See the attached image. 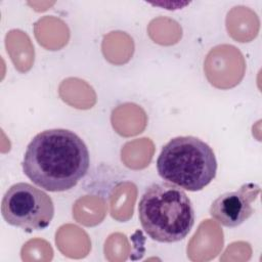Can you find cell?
Here are the masks:
<instances>
[{
  "mask_svg": "<svg viewBox=\"0 0 262 262\" xmlns=\"http://www.w3.org/2000/svg\"><path fill=\"white\" fill-rule=\"evenodd\" d=\"M21 166L24 174L40 188L66 191L87 174L90 156L85 142L73 131L49 129L31 140Z\"/></svg>",
  "mask_w": 262,
  "mask_h": 262,
  "instance_id": "6da1fadb",
  "label": "cell"
},
{
  "mask_svg": "<svg viewBox=\"0 0 262 262\" xmlns=\"http://www.w3.org/2000/svg\"><path fill=\"white\" fill-rule=\"evenodd\" d=\"M138 218L145 233L159 243H176L194 225V209L185 191L170 182L149 185L140 198Z\"/></svg>",
  "mask_w": 262,
  "mask_h": 262,
  "instance_id": "7a4b0ae2",
  "label": "cell"
},
{
  "mask_svg": "<svg viewBox=\"0 0 262 262\" xmlns=\"http://www.w3.org/2000/svg\"><path fill=\"white\" fill-rule=\"evenodd\" d=\"M157 171L167 182L199 191L216 177L217 160L205 141L194 136H178L163 146L157 159Z\"/></svg>",
  "mask_w": 262,
  "mask_h": 262,
  "instance_id": "3957f363",
  "label": "cell"
},
{
  "mask_svg": "<svg viewBox=\"0 0 262 262\" xmlns=\"http://www.w3.org/2000/svg\"><path fill=\"white\" fill-rule=\"evenodd\" d=\"M1 214L12 226L27 231L42 230L50 224L54 216V205L44 190L30 183L18 182L4 193Z\"/></svg>",
  "mask_w": 262,
  "mask_h": 262,
  "instance_id": "277c9868",
  "label": "cell"
},
{
  "mask_svg": "<svg viewBox=\"0 0 262 262\" xmlns=\"http://www.w3.org/2000/svg\"><path fill=\"white\" fill-rule=\"evenodd\" d=\"M260 193V186L248 182L235 191H227L216 198L209 210L213 219L225 227L234 228L243 224L254 213L252 204Z\"/></svg>",
  "mask_w": 262,
  "mask_h": 262,
  "instance_id": "5b68a950",
  "label": "cell"
}]
</instances>
